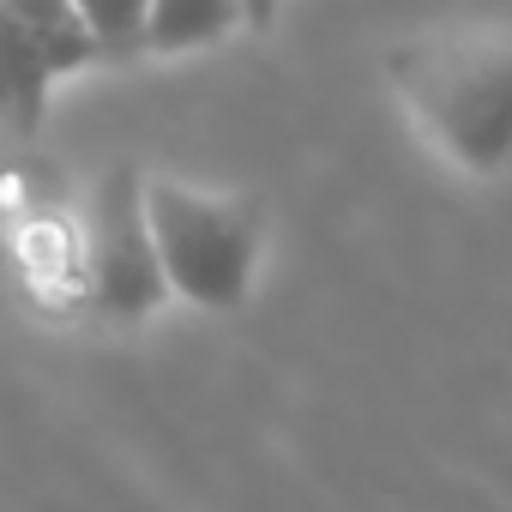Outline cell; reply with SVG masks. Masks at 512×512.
I'll return each mask as SVG.
<instances>
[{"mask_svg": "<svg viewBox=\"0 0 512 512\" xmlns=\"http://www.w3.org/2000/svg\"><path fill=\"white\" fill-rule=\"evenodd\" d=\"M37 43H43V55L55 61V73L67 79V73H85V67H97L103 61V49H97V37H91V25L79 19V7L73 0H0Z\"/></svg>", "mask_w": 512, "mask_h": 512, "instance_id": "8992f818", "label": "cell"}, {"mask_svg": "<svg viewBox=\"0 0 512 512\" xmlns=\"http://www.w3.org/2000/svg\"><path fill=\"white\" fill-rule=\"evenodd\" d=\"M145 229L169 296L205 314H235L253 296L266 253V205L253 193H199L157 175L145 181Z\"/></svg>", "mask_w": 512, "mask_h": 512, "instance_id": "7a4b0ae2", "label": "cell"}, {"mask_svg": "<svg viewBox=\"0 0 512 512\" xmlns=\"http://www.w3.org/2000/svg\"><path fill=\"white\" fill-rule=\"evenodd\" d=\"M79 19L91 25L103 61H133L139 55V19H145V0H73Z\"/></svg>", "mask_w": 512, "mask_h": 512, "instance_id": "52a82bcc", "label": "cell"}, {"mask_svg": "<svg viewBox=\"0 0 512 512\" xmlns=\"http://www.w3.org/2000/svg\"><path fill=\"white\" fill-rule=\"evenodd\" d=\"M79 241H85V308H97L103 320L133 326V320H145L169 302L157 247H151V229H145V175L133 163L103 169V181L85 205Z\"/></svg>", "mask_w": 512, "mask_h": 512, "instance_id": "3957f363", "label": "cell"}, {"mask_svg": "<svg viewBox=\"0 0 512 512\" xmlns=\"http://www.w3.org/2000/svg\"><path fill=\"white\" fill-rule=\"evenodd\" d=\"M278 7H284V0H235L241 31H272L278 25Z\"/></svg>", "mask_w": 512, "mask_h": 512, "instance_id": "ba28073f", "label": "cell"}, {"mask_svg": "<svg viewBox=\"0 0 512 512\" xmlns=\"http://www.w3.org/2000/svg\"><path fill=\"white\" fill-rule=\"evenodd\" d=\"M229 31H241L235 0H145L139 19V55H187L211 49Z\"/></svg>", "mask_w": 512, "mask_h": 512, "instance_id": "5b68a950", "label": "cell"}, {"mask_svg": "<svg viewBox=\"0 0 512 512\" xmlns=\"http://www.w3.org/2000/svg\"><path fill=\"white\" fill-rule=\"evenodd\" d=\"M410 127L464 175L512 169V19H440L386 49Z\"/></svg>", "mask_w": 512, "mask_h": 512, "instance_id": "6da1fadb", "label": "cell"}, {"mask_svg": "<svg viewBox=\"0 0 512 512\" xmlns=\"http://www.w3.org/2000/svg\"><path fill=\"white\" fill-rule=\"evenodd\" d=\"M55 61L43 55V43L0 7V127L31 139L49 115V91H55Z\"/></svg>", "mask_w": 512, "mask_h": 512, "instance_id": "277c9868", "label": "cell"}]
</instances>
